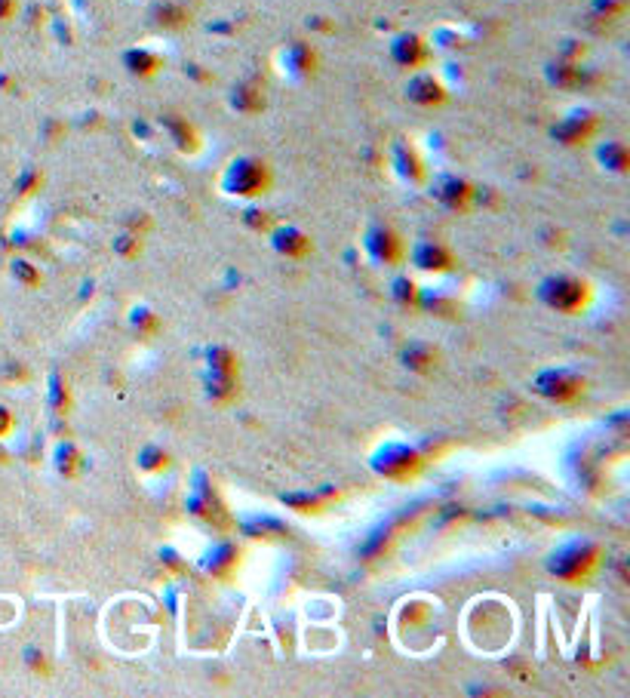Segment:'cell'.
<instances>
[{
  "mask_svg": "<svg viewBox=\"0 0 630 698\" xmlns=\"http://www.w3.org/2000/svg\"><path fill=\"white\" fill-rule=\"evenodd\" d=\"M280 62H283V68H286L292 77H298V80L314 77V71H317V53L308 44H289L286 49H283Z\"/></svg>",
  "mask_w": 630,
  "mask_h": 698,
  "instance_id": "cell-14",
  "label": "cell"
},
{
  "mask_svg": "<svg viewBox=\"0 0 630 698\" xmlns=\"http://www.w3.org/2000/svg\"><path fill=\"white\" fill-rule=\"evenodd\" d=\"M237 560H240V551L234 548V544L222 542V544H215V548L206 554V569L213 575H231L234 569H237Z\"/></svg>",
  "mask_w": 630,
  "mask_h": 698,
  "instance_id": "cell-19",
  "label": "cell"
},
{
  "mask_svg": "<svg viewBox=\"0 0 630 698\" xmlns=\"http://www.w3.org/2000/svg\"><path fill=\"white\" fill-rule=\"evenodd\" d=\"M271 243H274V249L286 258H305L308 252L314 249L310 237L301 228H296V225H277L271 231Z\"/></svg>",
  "mask_w": 630,
  "mask_h": 698,
  "instance_id": "cell-13",
  "label": "cell"
},
{
  "mask_svg": "<svg viewBox=\"0 0 630 698\" xmlns=\"http://www.w3.org/2000/svg\"><path fill=\"white\" fill-rule=\"evenodd\" d=\"M19 13V0H0V22H10Z\"/></svg>",
  "mask_w": 630,
  "mask_h": 698,
  "instance_id": "cell-36",
  "label": "cell"
},
{
  "mask_svg": "<svg viewBox=\"0 0 630 698\" xmlns=\"http://www.w3.org/2000/svg\"><path fill=\"white\" fill-rule=\"evenodd\" d=\"M391 58L393 65H400L403 71H418L431 62V49H427L424 37L415 31H403L391 40Z\"/></svg>",
  "mask_w": 630,
  "mask_h": 698,
  "instance_id": "cell-7",
  "label": "cell"
},
{
  "mask_svg": "<svg viewBox=\"0 0 630 698\" xmlns=\"http://www.w3.org/2000/svg\"><path fill=\"white\" fill-rule=\"evenodd\" d=\"M160 123H163V130L172 136L175 148H179L182 154H194V151L200 148L197 130H194V126H191L188 120H184V117H179V114H163Z\"/></svg>",
  "mask_w": 630,
  "mask_h": 698,
  "instance_id": "cell-16",
  "label": "cell"
},
{
  "mask_svg": "<svg viewBox=\"0 0 630 698\" xmlns=\"http://www.w3.org/2000/svg\"><path fill=\"white\" fill-rule=\"evenodd\" d=\"M40 185H44V175L34 173V170H28V173H25L22 179H19V188H15V191H19L22 197H31V194H34V191L40 188Z\"/></svg>",
  "mask_w": 630,
  "mask_h": 698,
  "instance_id": "cell-32",
  "label": "cell"
},
{
  "mask_svg": "<svg viewBox=\"0 0 630 698\" xmlns=\"http://www.w3.org/2000/svg\"><path fill=\"white\" fill-rule=\"evenodd\" d=\"M596 126H600V117H596L593 111H572L569 117H562L560 123H553L550 136L562 142V145L575 148V145H584V142H591V136L596 132Z\"/></svg>",
  "mask_w": 630,
  "mask_h": 698,
  "instance_id": "cell-9",
  "label": "cell"
},
{
  "mask_svg": "<svg viewBox=\"0 0 630 698\" xmlns=\"http://www.w3.org/2000/svg\"><path fill=\"white\" fill-rule=\"evenodd\" d=\"M53 406L58 409V412H68V406H71V397H68V385L62 382L58 375H53Z\"/></svg>",
  "mask_w": 630,
  "mask_h": 698,
  "instance_id": "cell-30",
  "label": "cell"
},
{
  "mask_svg": "<svg viewBox=\"0 0 630 698\" xmlns=\"http://www.w3.org/2000/svg\"><path fill=\"white\" fill-rule=\"evenodd\" d=\"M538 299L550 311H560V314H581L591 305V287H587L581 277L553 274L538 287Z\"/></svg>",
  "mask_w": 630,
  "mask_h": 698,
  "instance_id": "cell-3",
  "label": "cell"
},
{
  "mask_svg": "<svg viewBox=\"0 0 630 698\" xmlns=\"http://www.w3.org/2000/svg\"><path fill=\"white\" fill-rule=\"evenodd\" d=\"M596 163H600L606 173L624 175L630 170V151H627V145H621V142H606V145L596 148Z\"/></svg>",
  "mask_w": 630,
  "mask_h": 698,
  "instance_id": "cell-18",
  "label": "cell"
},
{
  "mask_svg": "<svg viewBox=\"0 0 630 698\" xmlns=\"http://www.w3.org/2000/svg\"><path fill=\"white\" fill-rule=\"evenodd\" d=\"M74 461H80L77 449H74L71 443H62V447H58V470H62V474H74V468H77Z\"/></svg>",
  "mask_w": 630,
  "mask_h": 698,
  "instance_id": "cell-29",
  "label": "cell"
},
{
  "mask_svg": "<svg viewBox=\"0 0 630 698\" xmlns=\"http://www.w3.org/2000/svg\"><path fill=\"white\" fill-rule=\"evenodd\" d=\"M424 468V459L406 443H384L372 456V470L388 480H412Z\"/></svg>",
  "mask_w": 630,
  "mask_h": 698,
  "instance_id": "cell-4",
  "label": "cell"
},
{
  "mask_svg": "<svg viewBox=\"0 0 630 698\" xmlns=\"http://www.w3.org/2000/svg\"><path fill=\"white\" fill-rule=\"evenodd\" d=\"M391 289H393V299H397L400 305H418V299H422V292H418L415 280H409V277H397Z\"/></svg>",
  "mask_w": 630,
  "mask_h": 698,
  "instance_id": "cell-26",
  "label": "cell"
},
{
  "mask_svg": "<svg viewBox=\"0 0 630 698\" xmlns=\"http://www.w3.org/2000/svg\"><path fill=\"white\" fill-rule=\"evenodd\" d=\"M231 108L240 114H258L265 108V92L258 87H252V83H240L231 92Z\"/></svg>",
  "mask_w": 630,
  "mask_h": 698,
  "instance_id": "cell-20",
  "label": "cell"
},
{
  "mask_svg": "<svg viewBox=\"0 0 630 698\" xmlns=\"http://www.w3.org/2000/svg\"><path fill=\"white\" fill-rule=\"evenodd\" d=\"M130 320H132V330H136L139 335H154L157 326H160L157 314H154V311H148V308H132Z\"/></svg>",
  "mask_w": 630,
  "mask_h": 698,
  "instance_id": "cell-25",
  "label": "cell"
},
{
  "mask_svg": "<svg viewBox=\"0 0 630 698\" xmlns=\"http://www.w3.org/2000/svg\"><path fill=\"white\" fill-rule=\"evenodd\" d=\"M409 258H412V265L418 271H427V274H446V271H455L458 268L452 249L443 247V243H434V240L415 243V247L409 249Z\"/></svg>",
  "mask_w": 630,
  "mask_h": 698,
  "instance_id": "cell-10",
  "label": "cell"
},
{
  "mask_svg": "<svg viewBox=\"0 0 630 698\" xmlns=\"http://www.w3.org/2000/svg\"><path fill=\"white\" fill-rule=\"evenodd\" d=\"M114 249L120 252V256H136V252H139V237H130V234H123V237L114 240Z\"/></svg>",
  "mask_w": 630,
  "mask_h": 698,
  "instance_id": "cell-35",
  "label": "cell"
},
{
  "mask_svg": "<svg viewBox=\"0 0 630 698\" xmlns=\"http://www.w3.org/2000/svg\"><path fill=\"white\" fill-rule=\"evenodd\" d=\"M363 247L369 252V258L382 268H393V265L406 262V243H403L397 228H391V225H382V222L372 225L363 237Z\"/></svg>",
  "mask_w": 630,
  "mask_h": 698,
  "instance_id": "cell-5",
  "label": "cell"
},
{
  "mask_svg": "<svg viewBox=\"0 0 630 698\" xmlns=\"http://www.w3.org/2000/svg\"><path fill=\"white\" fill-rule=\"evenodd\" d=\"M10 428H13V416H10V409H6V406H0V437H4V434H10Z\"/></svg>",
  "mask_w": 630,
  "mask_h": 698,
  "instance_id": "cell-37",
  "label": "cell"
},
{
  "mask_svg": "<svg viewBox=\"0 0 630 698\" xmlns=\"http://www.w3.org/2000/svg\"><path fill=\"white\" fill-rule=\"evenodd\" d=\"M274 185V173L262 157H249L240 154L228 161V166L222 170V179H218V188L225 191L228 197L237 200H258L271 191Z\"/></svg>",
  "mask_w": 630,
  "mask_h": 698,
  "instance_id": "cell-1",
  "label": "cell"
},
{
  "mask_svg": "<svg viewBox=\"0 0 630 698\" xmlns=\"http://www.w3.org/2000/svg\"><path fill=\"white\" fill-rule=\"evenodd\" d=\"M591 74H584V68L578 62H566V58H560V62H553V65H548V80L553 83V87H560V89H581V87H587V80Z\"/></svg>",
  "mask_w": 630,
  "mask_h": 698,
  "instance_id": "cell-17",
  "label": "cell"
},
{
  "mask_svg": "<svg viewBox=\"0 0 630 698\" xmlns=\"http://www.w3.org/2000/svg\"><path fill=\"white\" fill-rule=\"evenodd\" d=\"M391 166H393V173H397L403 182H409V185L427 182V166H424V161H422V154H418L415 145L397 142V145L391 148Z\"/></svg>",
  "mask_w": 630,
  "mask_h": 698,
  "instance_id": "cell-12",
  "label": "cell"
},
{
  "mask_svg": "<svg viewBox=\"0 0 630 698\" xmlns=\"http://www.w3.org/2000/svg\"><path fill=\"white\" fill-rule=\"evenodd\" d=\"M600 548L587 538H572V542L560 544L557 551L550 554V563H548V573L560 582H569V585H581L587 582L596 566H600Z\"/></svg>",
  "mask_w": 630,
  "mask_h": 698,
  "instance_id": "cell-2",
  "label": "cell"
},
{
  "mask_svg": "<svg viewBox=\"0 0 630 698\" xmlns=\"http://www.w3.org/2000/svg\"><path fill=\"white\" fill-rule=\"evenodd\" d=\"M123 68L132 74V77H141V80H151L157 71L163 68V58L154 53V49H145V46H132L123 53Z\"/></svg>",
  "mask_w": 630,
  "mask_h": 698,
  "instance_id": "cell-15",
  "label": "cell"
},
{
  "mask_svg": "<svg viewBox=\"0 0 630 698\" xmlns=\"http://www.w3.org/2000/svg\"><path fill=\"white\" fill-rule=\"evenodd\" d=\"M154 22L157 25H163V28H170V31H179V28H184V25L191 22V13L184 10V6H179V4H170V0H163V4H154Z\"/></svg>",
  "mask_w": 630,
  "mask_h": 698,
  "instance_id": "cell-21",
  "label": "cell"
},
{
  "mask_svg": "<svg viewBox=\"0 0 630 698\" xmlns=\"http://www.w3.org/2000/svg\"><path fill=\"white\" fill-rule=\"evenodd\" d=\"M13 274L19 277L22 283H28V287H37L40 283V271L31 262H13Z\"/></svg>",
  "mask_w": 630,
  "mask_h": 698,
  "instance_id": "cell-31",
  "label": "cell"
},
{
  "mask_svg": "<svg viewBox=\"0 0 630 698\" xmlns=\"http://www.w3.org/2000/svg\"><path fill=\"white\" fill-rule=\"evenodd\" d=\"M206 360H209V373H215V375H237V357H234V351H228V348H209L206 351Z\"/></svg>",
  "mask_w": 630,
  "mask_h": 698,
  "instance_id": "cell-23",
  "label": "cell"
},
{
  "mask_svg": "<svg viewBox=\"0 0 630 698\" xmlns=\"http://www.w3.org/2000/svg\"><path fill=\"white\" fill-rule=\"evenodd\" d=\"M243 225H246V228H252V231H271V228H274L271 213H267V209H262V206H249L246 213H243Z\"/></svg>",
  "mask_w": 630,
  "mask_h": 698,
  "instance_id": "cell-28",
  "label": "cell"
},
{
  "mask_svg": "<svg viewBox=\"0 0 630 698\" xmlns=\"http://www.w3.org/2000/svg\"><path fill=\"white\" fill-rule=\"evenodd\" d=\"M406 99L418 108H440V105L449 102V92L440 83V77H434V74H427V71H418L406 80Z\"/></svg>",
  "mask_w": 630,
  "mask_h": 698,
  "instance_id": "cell-11",
  "label": "cell"
},
{
  "mask_svg": "<svg viewBox=\"0 0 630 698\" xmlns=\"http://www.w3.org/2000/svg\"><path fill=\"white\" fill-rule=\"evenodd\" d=\"M532 388H535V394H541V397L550 400V403H572V400L581 397L587 385H584L581 375L569 373V369H544V373L535 375Z\"/></svg>",
  "mask_w": 630,
  "mask_h": 698,
  "instance_id": "cell-6",
  "label": "cell"
},
{
  "mask_svg": "<svg viewBox=\"0 0 630 698\" xmlns=\"http://www.w3.org/2000/svg\"><path fill=\"white\" fill-rule=\"evenodd\" d=\"M403 360H406V366L415 369V373H431L436 366V351L424 342H412L406 351H403Z\"/></svg>",
  "mask_w": 630,
  "mask_h": 698,
  "instance_id": "cell-22",
  "label": "cell"
},
{
  "mask_svg": "<svg viewBox=\"0 0 630 698\" xmlns=\"http://www.w3.org/2000/svg\"><path fill=\"white\" fill-rule=\"evenodd\" d=\"M283 501L292 504V508H298L301 514H308V511H320V508H323V504L317 501L314 495H289V499H286V495H283Z\"/></svg>",
  "mask_w": 630,
  "mask_h": 698,
  "instance_id": "cell-34",
  "label": "cell"
},
{
  "mask_svg": "<svg viewBox=\"0 0 630 698\" xmlns=\"http://www.w3.org/2000/svg\"><path fill=\"white\" fill-rule=\"evenodd\" d=\"M624 10H627L624 0H593V13L596 15H606V19H609V15H621Z\"/></svg>",
  "mask_w": 630,
  "mask_h": 698,
  "instance_id": "cell-33",
  "label": "cell"
},
{
  "mask_svg": "<svg viewBox=\"0 0 630 698\" xmlns=\"http://www.w3.org/2000/svg\"><path fill=\"white\" fill-rule=\"evenodd\" d=\"M206 388H209V397H215V400H234L237 397V375H215V373H209V382H206Z\"/></svg>",
  "mask_w": 630,
  "mask_h": 698,
  "instance_id": "cell-24",
  "label": "cell"
},
{
  "mask_svg": "<svg viewBox=\"0 0 630 698\" xmlns=\"http://www.w3.org/2000/svg\"><path fill=\"white\" fill-rule=\"evenodd\" d=\"M434 197L452 213H467L477 200V188L461 175H440L434 182Z\"/></svg>",
  "mask_w": 630,
  "mask_h": 698,
  "instance_id": "cell-8",
  "label": "cell"
},
{
  "mask_svg": "<svg viewBox=\"0 0 630 698\" xmlns=\"http://www.w3.org/2000/svg\"><path fill=\"white\" fill-rule=\"evenodd\" d=\"M139 465L145 470H163V468H170V456L157 447H145L139 452Z\"/></svg>",
  "mask_w": 630,
  "mask_h": 698,
  "instance_id": "cell-27",
  "label": "cell"
}]
</instances>
